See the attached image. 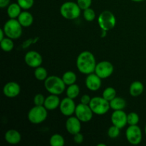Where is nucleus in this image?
Masks as SVG:
<instances>
[{
	"label": "nucleus",
	"instance_id": "f257e3e1",
	"mask_svg": "<svg viewBox=\"0 0 146 146\" xmlns=\"http://www.w3.org/2000/svg\"><path fill=\"white\" fill-rule=\"evenodd\" d=\"M96 64L95 56L90 51H83L77 57V68L83 74L88 75L95 72Z\"/></svg>",
	"mask_w": 146,
	"mask_h": 146
},
{
	"label": "nucleus",
	"instance_id": "f03ea898",
	"mask_svg": "<svg viewBox=\"0 0 146 146\" xmlns=\"http://www.w3.org/2000/svg\"><path fill=\"white\" fill-rule=\"evenodd\" d=\"M66 84L62 78L56 76L47 77L44 81V87L49 94L54 95H61L66 89Z\"/></svg>",
	"mask_w": 146,
	"mask_h": 146
},
{
	"label": "nucleus",
	"instance_id": "7ed1b4c3",
	"mask_svg": "<svg viewBox=\"0 0 146 146\" xmlns=\"http://www.w3.org/2000/svg\"><path fill=\"white\" fill-rule=\"evenodd\" d=\"M22 26L16 19H10L4 24L3 30L6 36L11 39H17L22 35Z\"/></svg>",
	"mask_w": 146,
	"mask_h": 146
},
{
	"label": "nucleus",
	"instance_id": "20e7f679",
	"mask_svg": "<svg viewBox=\"0 0 146 146\" xmlns=\"http://www.w3.org/2000/svg\"><path fill=\"white\" fill-rule=\"evenodd\" d=\"M81 8L78 4L74 1L64 2L60 7V13L64 18L74 20L78 18L81 14Z\"/></svg>",
	"mask_w": 146,
	"mask_h": 146
},
{
	"label": "nucleus",
	"instance_id": "39448f33",
	"mask_svg": "<svg viewBox=\"0 0 146 146\" xmlns=\"http://www.w3.org/2000/svg\"><path fill=\"white\" fill-rule=\"evenodd\" d=\"M89 106L94 114L102 115L106 113L111 108L109 101L106 100L104 97H94L91 98Z\"/></svg>",
	"mask_w": 146,
	"mask_h": 146
},
{
	"label": "nucleus",
	"instance_id": "423d86ee",
	"mask_svg": "<svg viewBox=\"0 0 146 146\" xmlns=\"http://www.w3.org/2000/svg\"><path fill=\"white\" fill-rule=\"evenodd\" d=\"M48 110L44 106H35L28 113V119L31 123L39 124L44 122L48 115Z\"/></svg>",
	"mask_w": 146,
	"mask_h": 146
},
{
	"label": "nucleus",
	"instance_id": "0eeeda50",
	"mask_svg": "<svg viewBox=\"0 0 146 146\" xmlns=\"http://www.w3.org/2000/svg\"><path fill=\"white\" fill-rule=\"evenodd\" d=\"M98 22L101 29L108 31L115 27L116 19L111 11H104L98 16Z\"/></svg>",
	"mask_w": 146,
	"mask_h": 146
},
{
	"label": "nucleus",
	"instance_id": "6e6552de",
	"mask_svg": "<svg viewBox=\"0 0 146 146\" xmlns=\"http://www.w3.org/2000/svg\"><path fill=\"white\" fill-rule=\"evenodd\" d=\"M125 136L127 141L131 145H138L142 141V131L138 125H129L125 131Z\"/></svg>",
	"mask_w": 146,
	"mask_h": 146
},
{
	"label": "nucleus",
	"instance_id": "1a4fd4ad",
	"mask_svg": "<svg viewBox=\"0 0 146 146\" xmlns=\"http://www.w3.org/2000/svg\"><path fill=\"white\" fill-rule=\"evenodd\" d=\"M114 67L111 62L103 61L98 63L95 68V72L101 79H106L113 74Z\"/></svg>",
	"mask_w": 146,
	"mask_h": 146
},
{
	"label": "nucleus",
	"instance_id": "9d476101",
	"mask_svg": "<svg viewBox=\"0 0 146 146\" xmlns=\"http://www.w3.org/2000/svg\"><path fill=\"white\" fill-rule=\"evenodd\" d=\"M93 114H94V112L89 105L81 103L76 106L75 115L81 122L86 123L91 121L93 118Z\"/></svg>",
	"mask_w": 146,
	"mask_h": 146
},
{
	"label": "nucleus",
	"instance_id": "9b49d317",
	"mask_svg": "<svg viewBox=\"0 0 146 146\" xmlns=\"http://www.w3.org/2000/svg\"><path fill=\"white\" fill-rule=\"evenodd\" d=\"M76 108V106L74 99L68 98V97L64 98L60 103V111L65 116L69 117L75 113Z\"/></svg>",
	"mask_w": 146,
	"mask_h": 146
},
{
	"label": "nucleus",
	"instance_id": "f8f14e48",
	"mask_svg": "<svg viewBox=\"0 0 146 146\" xmlns=\"http://www.w3.org/2000/svg\"><path fill=\"white\" fill-rule=\"evenodd\" d=\"M24 61L31 68H37L40 66L43 62V58L41 54L35 51H29L25 54Z\"/></svg>",
	"mask_w": 146,
	"mask_h": 146
},
{
	"label": "nucleus",
	"instance_id": "ddd939ff",
	"mask_svg": "<svg viewBox=\"0 0 146 146\" xmlns=\"http://www.w3.org/2000/svg\"><path fill=\"white\" fill-rule=\"evenodd\" d=\"M127 117H128V115L125 113V112H124L123 110L114 111V112H113V113L111 114V123L113 125L121 129L124 128L126 124H128Z\"/></svg>",
	"mask_w": 146,
	"mask_h": 146
},
{
	"label": "nucleus",
	"instance_id": "4468645a",
	"mask_svg": "<svg viewBox=\"0 0 146 146\" xmlns=\"http://www.w3.org/2000/svg\"><path fill=\"white\" fill-rule=\"evenodd\" d=\"M21 92L19 84L14 81L7 83L3 88V94L7 98H15L18 96Z\"/></svg>",
	"mask_w": 146,
	"mask_h": 146
},
{
	"label": "nucleus",
	"instance_id": "2eb2a0df",
	"mask_svg": "<svg viewBox=\"0 0 146 146\" xmlns=\"http://www.w3.org/2000/svg\"><path fill=\"white\" fill-rule=\"evenodd\" d=\"M81 121L76 116H69L66 121V129L71 135H75L81 131Z\"/></svg>",
	"mask_w": 146,
	"mask_h": 146
},
{
	"label": "nucleus",
	"instance_id": "dca6fc26",
	"mask_svg": "<svg viewBox=\"0 0 146 146\" xmlns=\"http://www.w3.org/2000/svg\"><path fill=\"white\" fill-rule=\"evenodd\" d=\"M86 86L91 91H96L101 87V78L96 73L87 75L86 78Z\"/></svg>",
	"mask_w": 146,
	"mask_h": 146
},
{
	"label": "nucleus",
	"instance_id": "f3484780",
	"mask_svg": "<svg viewBox=\"0 0 146 146\" xmlns=\"http://www.w3.org/2000/svg\"><path fill=\"white\" fill-rule=\"evenodd\" d=\"M4 139L11 145H17L19 143L21 140V135L19 131L15 129H10L6 132Z\"/></svg>",
	"mask_w": 146,
	"mask_h": 146
},
{
	"label": "nucleus",
	"instance_id": "a211bd4d",
	"mask_svg": "<svg viewBox=\"0 0 146 146\" xmlns=\"http://www.w3.org/2000/svg\"><path fill=\"white\" fill-rule=\"evenodd\" d=\"M60 103H61V101H60V98H58V95L51 94L46 98L44 106L48 111H53L59 107Z\"/></svg>",
	"mask_w": 146,
	"mask_h": 146
},
{
	"label": "nucleus",
	"instance_id": "6ab92c4d",
	"mask_svg": "<svg viewBox=\"0 0 146 146\" xmlns=\"http://www.w3.org/2000/svg\"><path fill=\"white\" fill-rule=\"evenodd\" d=\"M17 20L23 27H29L34 22V17L30 12L24 11H21L17 18Z\"/></svg>",
	"mask_w": 146,
	"mask_h": 146
},
{
	"label": "nucleus",
	"instance_id": "aec40b11",
	"mask_svg": "<svg viewBox=\"0 0 146 146\" xmlns=\"http://www.w3.org/2000/svg\"><path fill=\"white\" fill-rule=\"evenodd\" d=\"M144 91V86L142 82L138 81H133L129 88V93L131 96L138 97L141 96Z\"/></svg>",
	"mask_w": 146,
	"mask_h": 146
},
{
	"label": "nucleus",
	"instance_id": "412c9836",
	"mask_svg": "<svg viewBox=\"0 0 146 146\" xmlns=\"http://www.w3.org/2000/svg\"><path fill=\"white\" fill-rule=\"evenodd\" d=\"M21 12V8L18 3H11L7 7V14L10 19H17Z\"/></svg>",
	"mask_w": 146,
	"mask_h": 146
},
{
	"label": "nucleus",
	"instance_id": "4be33fe9",
	"mask_svg": "<svg viewBox=\"0 0 146 146\" xmlns=\"http://www.w3.org/2000/svg\"><path fill=\"white\" fill-rule=\"evenodd\" d=\"M110 106L113 111L123 110L126 107V101L124 98L121 97H115L113 99L109 101Z\"/></svg>",
	"mask_w": 146,
	"mask_h": 146
},
{
	"label": "nucleus",
	"instance_id": "5701e85b",
	"mask_svg": "<svg viewBox=\"0 0 146 146\" xmlns=\"http://www.w3.org/2000/svg\"><path fill=\"white\" fill-rule=\"evenodd\" d=\"M62 79L64 82L65 83L66 85L70 86L75 84L76 81L77 77L75 73L71 71H68L63 74Z\"/></svg>",
	"mask_w": 146,
	"mask_h": 146
},
{
	"label": "nucleus",
	"instance_id": "b1692460",
	"mask_svg": "<svg viewBox=\"0 0 146 146\" xmlns=\"http://www.w3.org/2000/svg\"><path fill=\"white\" fill-rule=\"evenodd\" d=\"M80 94V88L77 84H74L72 85L68 86L66 88V96L68 98L75 99Z\"/></svg>",
	"mask_w": 146,
	"mask_h": 146
},
{
	"label": "nucleus",
	"instance_id": "393cba45",
	"mask_svg": "<svg viewBox=\"0 0 146 146\" xmlns=\"http://www.w3.org/2000/svg\"><path fill=\"white\" fill-rule=\"evenodd\" d=\"M0 45H1V49L5 52H9L12 51L14 46L13 39L9 37H5L4 39L0 41Z\"/></svg>",
	"mask_w": 146,
	"mask_h": 146
},
{
	"label": "nucleus",
	"instance_id": "a878e982",
	"mask_svg": "<svg viewBox=\"0 0 146 146\" xmlns=\"http://www.w3.org/2000/svg\"><path fill=\"white\" fill-rule=\"evenodd\" d=\"M49 143L51 146H64L65 144V140L62 135L56 133L51 137Z\"/></svg>",
	"mask_w": 146,
	"mask_h": 146
},
{
	"label": "nucleus",
	"instance_id": "bb28decb",
	"mask_svg": "<svg viewBox=\"0 0 146 146\" xmlns=\"http://www.w3.org/2000/svg\"><path fill=\"white\" fill-rule=\"evenodd\" d=\"M34 76L38 81H45L48 77V73H47L46 69L41 66L37 67L34 71Z\"/></svg>",
	"mask_w": 146,
	"mask_h": 146
},
{
	"label": "nucleus",
	"instance_id": "cd10ccee",
	"mask_svg": "<svg viewBox=\"0 0 146 146\" xmlns=\"http://www.w3.org/2000/svg\"><path fill=\"white\" fill-rule=\"evenodd\" d=\"M102 96L107 101H111L116 97V91L113 87H108L104 91Z\"/></svg>",
	"mask_w": 146,
	"mask_h": 146
},
{
	"label": "nucleus",
	"instance_id": "c85d7f7f",
	"mask_svg": "<svg viewBox=\"0 0 146 146\" xmlns=\"http://www.w3.org/2000/svg\"><path fill=\"white\" fill-rule=\"evenodd\" d=\"M140 121L139 115L135 112H131L129 114H128L127 117V122L129 125H138V122Z\"/></svg>",
	"mask_w": 146,
	"mask_h": 146
},
{
	"label": "nucleus",
	"instance_id": "c756f323",
	"mask_svg": "<svg viewBox=\"0 0 146 146\" xmlns=\"http://www.w3.org/2000/svg\"><path fill=\"white\" fill-rule=\"evenodd\" d=\"M84 18L88 22L93 21L96 19V12L93 9L88 8L84 10Z\"/></svg>",
	"mask_w": 146,
	"mask_h": 146
},
{
	"label": "nucleus",
	"instance_id": "7c9ffc66",
	"mask_svg": "<svg viewBox=\"0 0 146 146\" xmlns=\"http://www.w3.org/2000/svg\"><path fill=\"white\" fill-rule=\"evenodd\" d=\"M17 3L21 9L27 10L33 7L34 4V0H17Z\"/></svg>",
	"mask_w": 146,
	"mask_h": 146
},
{
	"label": "nucleus",
	"instance_id": "2f4dec72",
	"mask_svg": "<svg viewBox=\"0 0 146 146\" xmlns=\"http://www.w3.org/2000/svg\"><path fill=\"white\" fill-rule=\"evenodd\" d=\"M120 128H118L115 125H113L112 126H111L109 128L108 131V136L111 138H116L117 137H118V135H120Z\"/></svg>",
	"mask_w": 146,
	"mask_h": 146
},
{
	"label": "nucleus",
	"instance_id": "473e14b6",
	"mask_svg": "<svg viewBox=\"0 0 146 146\" xmlns=\"http://www.w3.org/2000/svg\"><path fill=\"white\" fill-rule=\"evenodd\" d=\"M77 4L79 6L81 9L85 10L90 8L92 4V0H77Z\"/></svg>",
	"mask_w": 146,
	"mask_h": 146
},
{
	"label": "nucleus",
	"instance_id": "72a5a7b5",
	"mask_svg": "<svg viewBox=\"0 0 146 146\" xmlns=\"http://www.w3.org/2000/svg\"><path fill=\"white\" fill-rule=\"evenodd\" d=\"M45 97L41 94H38L34 96V104L35 106H44L45 102Z\"/></svg>",
	"mask_w": 146,
	"mask_h": 146
},
{
	"label": "nucleus",
	"instance_id": "f704fd0d",
	"mask_svg": "<svg viewBox=\"0 0 146 146\" xmlns=\"http://www.w3.org/2000/svg\"><path fill=\"white\" fill-rule=\"evenodd\" d=\"M84 137L83 135V134H81V133H78L74 135V141L76 143L81 144L84 142Z\"/></svg>",
	"mask_w": 146,
	"mask_h": 146
},
{
	"label": "nucleus",
	"instance_id": "c9c22d12",
	"mask_svg": "<svg viewBox=\"0 0 146 146\" xmlns=\"http://www.w3.org/2000/svg\"><path fill=\"white\" fill-rule=\"evenodd\" d=\"M91 97L90 96L85 94V95L82 96L81 98V103L84 104H86V105H89L90 102H91Z\"/></svg>",
	"mask_w": 146,
	"mask_h": 146
},
{
	"label": "nucleus",
	"instance_id": "e433bc0d",
	"mask_svg": "<svg viewBox=\"0 0 146 146\" xmlns=\"http://www.w3.org/2000/svg\"><path fill=\"white\" fill-rule=\"evenodd\" d=\"M10 4V0H0V7L5 8Z\"/></svg>",
	"mask_w": 146,
	"mask_h": 146
},
{
	"label": "nucleus",
	"instance_id": "4c0bfd02",
	"mask_svg": "<svg viewBox=\"0 0 146 146\" xmlns=\"http://www.w3.org/2000/svg\"><path fill=\"white\" fill-rule=\"evenodd\" d=\"M5 33H4V30H3V29H0V41H1V40L4 39V38H5Z\"/></svg>",
	"mask_w": 146,
	"mask_h": 146
},
{
	"label": "nucleus",
	"instance_id": "58836bf2",
	"mask_svg": "<svg viewBox=\"0 0 146 146\" xmlns=\"http://www.w3.org/2000/svg\"><path fill=\"white\" fill-rule=\"evenodd\" d=\"M106 36V31H104V30H102V34H101V37L102 38H104V37Z\"/></svg>",
	"mask_w": 146,
	"mask_h": 146
},
{
	"label": "nucleus",
	"instance_id": "ea45409f",
	"mask_svg": "<svg viewBox=\"0 0 146 146\" xmlns=\"http://www.w3.org/2000/svg\"><path fill=\"white\" fill-rule=\"evenodd\" d=\"M132 1H134V2H141V1H144V0H131Z\"/></svg>",
	"mask_w": 146,
	"mask_h": 146
},
{
	"label": "nucleus",
	"instance_id": "a19ab883",
	"mask_svg": "<svg viewBox=\"0 0 146 146\" xmlns=\"http://www.w3.org/2000/svg\"><path fill=\"white\" fill-rule=\"evenodd\" d=\"M98 146H106V144H98V145H97Z\"/></svg>",
	"mask_w": 146,
	"mask_h": 146
},
{
	"label": "nucleus",
	"instance_id": "79ce46f5",
	"mask_svg": "<svg viewBox=\"0 0 146 146\" xmlns=\"http://www.w3.org/2000/svg\"><path fill=\"white\" fill-rule=\"evenodd\" d=\"M145 133L146 135V124H145Z\"/></svg>",
	"mask_w": 146,
	"mask_h": 146
}]
</instances>
